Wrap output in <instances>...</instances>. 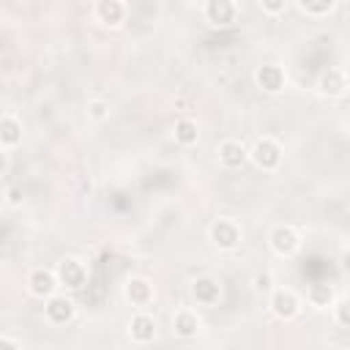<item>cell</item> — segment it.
I'll use <instances>...</instances> for the list:
<instances>
[{
    "instance_id": "cb8c5ba5",
    "label": "cell",
    "mask_w": 350,
    "mask_h": 350,
    "mask_svg": "<svg viewBox=\"0 0 350 350\" xmlns=\"http://www.w3.org/2000/svg\"><path fill=\"white\" fill-rule=\"evenodd\" d=\"M260 8H262L265 14H282V11L287 8V5H284V0H279V3H262Z\"/></svg>"
},
{
    "instance_id": "44dd1931",
    "label": "cell",
    "mask_w": 350,
    "mask_h": 350,
    "mask_svg": "<svg viewBox=\"0 0 350 350\" xmlns=\"http://www.w3.org/2000/svg\"><path fill=\"white\" fill-rule=\"evenodd\" d=\"M88 115H90L93 120H104V118L109 115V101H104V98L88 101Z\"/></svg>"
},
{
    "instance_id": "2e32d148",
    "label": "cell",
    "mask_w": 350,
    "mask_h": 350,
    "mask_svg": "<svg viewBox=\"0 0 350 350\" xmlns=\"http://www.w3.org/2000/svg\"><path fill=\"white\" fill-rule=\"evenodd\" d=\"M317 88H320V93H323V96H342V93H345V88H347L345 71H339V68H328V71L320 77Z\"/></svg>"
},
{
    "instance_id": "3957f363",
    "label": "cell",
    "mask_w": 350,
    "mask_h": 350,
    "mask_svg": "<svg viewBox=\"0 0 350 350\" xmlns=\"http://www.w3.org/2000/svg\"><path fill=\"white\" fill-rule=\"evenodd\" d=\"M74 312H77L74 298H68L66 293H55V295H49V298L44 301V314H46V320L55 323V325L68 323V320L74 317Z\"/></svg>"
},
{
    "instance_id": "7402d4cb",
    "label": "cell",
    "mask_w": 350,
    "mask_h": 350,
    "mask_svg": "<svg viewBox=\"0 0 350 350\" xmlns=\"http://www.w3.org/2000/svg\"><path fill=\"white\" fill-rule=\"evenodd\" d=\"M271 284H273V282H271V273H257V276H254V290H257V293H271V290H273Z\"/></svg>"
},
{
    "instance_id": "7c38bea8",
    "label": "cell",
    "mask_w": 350,
    "mask_h": 350,
    "mask_svg": "<svg viewBox=\"0 0 350 350\" xmlns=\"http://www.w3.org/2000/svg\"><path fill=\"white\" fill-rule=\"evenodd\" d=\"M191 295H194L197 304L213 306V304L221 298V284H219L213 276H200V279H194V284H191Z\"/></svg>"
},
{
    "instance_id": "4316f807",
    "label": "cell",
    "mask_w": 350,
    "mask_h": 350,
    "mask_svg": "<svg viewBox=\"0 0 350 350\" xmlns=\"http://www.w3.org/2000/svg\"><path fill=\"white\" fill-rule=\"evenodd\" d=\"M5 170H8V153H5L3 148H0V175H3Z\"/></svg>"
},
{
    "instance_id": "30bf717a",
    "label": "cell",
    "mask_w": 350,
    "mask_h": 350,
    "mask_svg": "<svg viewBox=\"0 0 350 350\" xmlns=\"http://www.w3.org/2000/svg\"><path fill=\"white\" fill-rule=\"evenodd\" d=\"M254 82H257V88H260L262 93H279V90L284 88L287 77H284V68H282V66L268 63V66H260V68H257Z\"/></svg>"
},
{
    "instance_id": "8992f818",
    "label": "cell",
    "mask_w": 350,
    "mask_h": 350,
    "mask_svg": "<svg viewBox=\"0 0 350 350\" xmlns=\"http://www.w3.org/2000/svg\"><path fill=\"white\" fill-rule=\"evenodd\" d=\"M298 246H301V235H298L295 227H290V224L273 227V232H271V249H273L276 254L290 257V254L298 252Z\"/></svg>"
},
{
    "instance_id": "277c9868",
    "label": "cell",
    "mask_w": 350,
    "mask_h": 350,
    "mask_svg": "<svg viewBox=\"0 0 350 350\" xmlns=\"http://www.w3.org/2000/svg\"><path fill=\"white\" fill-rule=\"evenodd\" d=\"M301 304H298V295L290 290V287H276L271 290V312L279 317V320H293L298 314Z\"/></svg>"
},
{
    "instance_id": "ac0fdd59",
    "label": "cell",
    "mask_w": 350,
    "mask_h": 350,
    "mask_svg": "<svg viewBox=\"0 0 350 350\" xmlns=\"http://www.w3.org/2000/svg\"><path fill=\"white\" fill-rule=\"evenodd\" d=\"M197 137H200V131H197V123H194V120H189V118L175 120V139H178L180 145H194Z\"/></svg>"
},
{
    "instance_id": "5b68a950",
    "label": "cell",
    "mask_w": 350,
    "mask_h": 350,
    "mask_svg": "<svg viewBox=\"0 0 350 350\" xmlns=\"http://www.w3.org/2000/svg\"><path fill=\"white\" fill-rule=\"evenodd\" d=\"M211 241L219 246V249H235L241 243V227L232 221V219H216L211 224Z\"/></svg>"
},
{
    "instance_id": "8fae6325",
    "label": "cell",
    "mask_w": 350,
    "mask_h": 350,
    "mask_svg": "<svg viewBox=\"0 0 350 350\" xmlns=\"http://www.w3.org/2000/svg\"><path fill=\"white\" fill-rule=\"evenodd\" d=\"M27 287H30V293L36 295V298H49V295H55V290H57V279H55V273L52 271H46V268H36V271H30V276H27Z\"/></svg>"
},
{
    "instance_id": "4fadbf2b",
    "label": "cell",
    "mask_w": 350,
    "mask_h": 350,
    "mask_svg": "<svg viewBox=\"0 0 350 350\" xmlns=\"http://www.w3.org/2000/svg\"><path fill=\"white\" fill-rule=\"evenodd\" d=\"M246 159H249V150H246L238 139H224V142L219 145V161H221V167L238 170V167H243Z\"/></svg>"
},
{
    "instance_id": "603a6c76",
    "label": "cell",
    "mask_w": 350,
    "mask_h": 350,
    "mask_svg": "<svg viewBox=\"0 0 350 350\" xmlns=\"http://www.w3.org/2000/svg\"><path fill=\"white\" fill-rule=\"evenodd\" d=\"M334 314H336V323H339L342 328H347V325H350V317H347V301H339Z\"/></svg>"
},
{
    "instance_id": "ffe728a7",
    "label": "cell",
    "mask_w": 350,
    "mask_h": 350,
    "mask_svg": "<svg viewBox=\"0 0 350 350\" xmlns=\"http://www.w3.org/2000/svg\"><path fill=\"white\" fill-rule=\"evenodd\" d=\"M334 0H320V3H309V0H301L298 3V8L304 11V14H312V16H317V14H328V11H334Z\"/></svg>"
},
{
    "instance_id": "9a60e30c",
    "label": "cell",
    "mask_w": 350,
    "mask_h": 350,
    "mask_svg": "<svg viewBox=\"0 0 350 350\" xmlns=\"http://www.w3.org/2000/svg\"><path fill=\"white\" fill-rule=\"evenodd\" d=\"M129 334H131L134 342L148 345V342H153V336H156V320H153L150 314H145V312H137V314L131 317V323H129Z\"/></svg>"
},
{
    "instance_id": "5bb4252c",
    "label": "cell",
    "mask_w": 350,
    "mask_h": 350,
    "mask_svg": "<svg viewBox=\"0 0 350 350\" xmlns=\"http://www.w3.org/2000/svg\"><path fill=\"white\" fill-rule=\"evenodd\" d=\"M172 331L180 336V339H191V336H197V331H200V317H197V312L194 309H178L175 314H172Z\"/></svg>"
},
{
    "instance_id": "9c48e42d",
    "label": "cell",
    "mask_w": 350,
    "mask_h": 350,
    "mask_svg": "<svg viewBox=\"0 0 350 350\" xmlns=\"http://www.w3.org/2000/svg\"><path fill=\"white\" fill-rule=\"evenodd\" d=\"M93 14H96V19H98L101 25L118 27V25H123V19H126V14H129V5L120 3V0H98V3L93 5Z\"/></svg>"
},
{
    "instance_id": "ba28073f",
    "label": "cell",
    "mask_w": 350,
    "mask_h": 350,
    "mask_svg": "<svg viewBox=\"0 0 350 350\" xmlns=\"http://www.w3.org/2000/svg\"><path fill=\"white\" fill-rule=\"evenodd\" d=\"M123 293H126L129 304L137 306V309H145L153 301V284L145 276H129L126 284H123Z\"/></svg>"
},
{
    "instance_id": "d6986e66",
    "label": "cell",
    "mask_w": 350,
    "mask_h": 350,
    "mask_svg": "<svg viewBox=\"0 0 350 350\" xmlns=\"http://www.w3.org/2000/svg\"><path fill=\"white\" fill-rule=\"evenodd\" d=\"M331 298H334V290H331L328 284L317 282V284H312V287H309V301H312L314 306H328V304H331Z\"/></svg>"
},
{
    "instance_id": "52a82bcc",
    "label": "cell",
    "mask_w": 350,
    "mask_h": 350,
    "mask_svg": "<svg viewBox=\"0 0 350 350\" xmlns=\"http://www.w3.org/2000/svg\"><path fill=\"white\" fill-rule=\"evenodd\" d=\"M202 11H205V19H208L213 27H227V25H232L235 16H238V5L230 3V0H208Z\"/></svg>"
},
{
    "instance_id": "6da1fadb",
    "label": "cell",
    "mask_w": 350,
    "mask_h": 350,
    "mask_svg": "<svg viewBox=\"0 0 350 350\" xmlns=\"http://www.w3.org/2000/svg\"><path fill=\"white\" fill-rule=\"evenodd\" d=\"M249 159L260 167V170H276L279 164H282V148H279V142L276 139H271V137H260L254 145H252V150H249Z\"/></svg>"
},
{
    "instance_id": "7a4b0ae2",
    "label": "cell",
    "mask_w": 350,
    "mask_h": 350,
    "mask_svg": "<svg viewBox=\"0 0 350 350\" xmlns=\"http://www.w3.org/2000/svg\"><path fill=\"white\" fill-rule=\"evenodd\" d=\"M52 273H55L57 284H63V287H68V290H79V287L85 284V276H88L85 265H82L79 260H74V257L60 260V262H57V268H55Z\"/></svg>"
},
{
    "instance_id": "484cf974",
    "label": "cell",
    "mask_w": 350,
    "mask_h": 350,
    "mask_svg": "<svg viewBox=\"0 0 350 350\" xmlns=\"http://www.w3.org/2000/svg\"><path fill=\"white\" fill-rule=\"evenodd\" d=\"M8 202H11V205H19V202H22V194H19V189H16V186H14V189H8Z\"/></svg>"
},
{
    "instance_id": "e0dca14e",
    "label": "cell",
    "mask_w": 350,
    "mask_h": 350,
    "mask_svg": "<svg viewBox=\"0 0 350 350\" xmlns=\"http://www.w3.org/2000/svg\"><path fill=\"white\" fill-rule=\"evenodd\" d=\"M19 142H22V123H19V118L3 115V118H0V145L14 148V145H19Z\"/></svg>"
},
{
    "instance_id": "d4e9b609",
    "label": "cell",
    "mask_w": 350,
    "mask_h": 350,
    "mask_svg": "<svg viewBox=\"0 0 350 350\" xmlns=\"http://www.w3.org/2000/svg\"><path fill=\"white\" fill-rule=\"evenodd\" d=\"M0 350H22L14 339H8V336H0Z\"/></svg>"
}]
</instances>
